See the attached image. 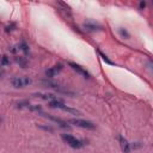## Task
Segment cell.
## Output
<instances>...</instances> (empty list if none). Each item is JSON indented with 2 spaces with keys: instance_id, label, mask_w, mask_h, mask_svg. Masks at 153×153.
<instances>
[{
  "instance_id": "obj_13",
  "label": "cell",
  "mask_w": 153,
  "mask_h": 153,
  "mask_svg": "<svg viewBox=\"0 0 153 153\" xmlns=\"http://www.w3.org/2000/svg\"><path fill=\"white\" fill-rule=\"evenodd\" d=\"M98 54H99V56L102 57V60H103V61H105L108 65H114V62H112V61H111V60H110V59H109V57H108L105 54H103L100 50H98Z\"/></svg>"
},
{
  "instance_id": "obj_2",
  "label": "cell",
  "mask_w": 153,
  "mask_h": 153,
  "mask_svg": "<svg viewBox=\"0 0 153 153\" xmlns=\"http://www.w3.org/2000/svg\"><path fill=\"white\" fill-rule=\"evenodd\" d=\"M61 137H62V140H63L68 146H71L72 148L78 149V148H81V147L84 146V142H82L81 140L74 137V136L71 135V134H62Z\"/></svg>"
},
{
  "instance_id": "obj_10",
  "label": "cell",
  "mask_w": 153,
  "mask_h": 153,
  "mask_svg": "<svg viewBox=\"0 0 153 153\" xmlns=\"http://www.w3.org/2000/svg\"><path fill=\"white\" fill-rule=\"evenodd\" d=\"M16 48H17V51H22V53H24L25 55L29 54V45H27L25 42L18 43V44L16 45Z\"/></svg>"
},
{
  "instance_id": "obj_1",
  "label": "cell",
  "mask_w": 153,
  "mask_h": 153,
  "mask_svg": "<svg viewBox=\"0 0 153 153\" xmlns=\"http://www.w3.org/2000/svg\"><path fill=\"white\" fill-rule=\"evenodd\" d=\"M49 106L50 108H54V109H61L63 111H67L69 114H73V115H80V111L76 110V109H73V108H69L67 106L62 99H59V100H53V102H49Z\"/></svg>"
},
{
  "instance_id": "obj_14",
  "label": "cell",
  "mask_w": 153,
  "mask_h": 153,
  "mask_svg": "<svg viewBox=\"0 0 153 153\" xmlns=\"http://www.w3.org/2000/svg\"><path fill=\"white\" fill-rule=\"evenodd\" d=\"M1 66H2V67L10 66V57H8V56H6V55L2 56V59H1Z\"/></svg>"
},
{
  "instance_id": "obj_15",
  "label": "cell",
  "mask_w": 153,
  "mask_h": 153,
  "mask_svg": "<svg viewBox=\"0 0 153 153\" xmlns=\"http://www.w3.org/2000/svg\"><path fill=\"white\" fill-rule=\"evenodd\" d=\"M29 106H30L29 102H19V103H17V108H19V109H23V108L29 109Z\"/></svg>"
},
{
  "instance_id": "obj_17",
  "label": "cell",
  "mask_w": 153,
  "mask_h": 153,
  "mask_svg": "<svg viewBox=\"0 0 153 153\" xmlns=\"http://www.w3.org/2000/svg\"><path fill=\"white\" fill-rule=\"evenodd\" d=\"M118 31H120V33H121L122 37H124V38H129V33H128L127 30H124V29H120Z\"/></svg>"
},
{
  "instance_id": "obj_8",
  "label": "cell",
  "mask_w": 153,
  "mask_h": 153,
  "mask_svg": "<svg viewBox=\"0 0 153 153\" xmlns=\"http://www.w3.org/2000/svg\"><path fill=\"white\" fill-rule=\"evenodd\" d=\"M35 97H38V98H42V99H44V100H50V102H53V100H59L60 98H57V96H55V94H53V93H36V94H33Z\"/></svg>"
},
{
  "instance_id": "obj_7",
  "label": "cell",
  "mask_w": 153,
  "mask_h": 153,
  "mask_svg": "<svg viewBox=\"0 0 153 153\" xmlns=\"http://www.w3.org/2000/svg\"><path fill=\"white\" fill-rule=\"evenodd\" d=\"M117 140H118V142H120V146H121V148H122V151L124 152V153H129L130 152V149H131V147H130V143L122 136V135H118L117 136Z\"/></svg>"
},
{
  "instance_id": "obj_16",
  "label": "cell",
  "mask_w": 153,
  "mask_h": 153,
  "mask_svg": "<svg viewBox=\"0 0 153 153\" xmlns=\"http://www.w3.org/2000/svg\"><path fill=\"white\" fill-rule=\"evenodd\" d=\"M14 27H16V24L11 23L10 25H7V26L5 27V31H6V32H11V31H13V30H14Z\"/></svg>"
},
{
  "instance_id": "obj_5",
  "label": "cell",
  "mask_w": 153,
  "mask_h": 153,
  "mask_svg": "<svg viewBox=\"0 0 153 153\" xmlns=\"http://www.w3.org/2000/svg\"><path fill=\"white\" fill-rule=\"evenodd\" d=\"M62 68H63V65H62V63H57V65H55L54 67L47 69V71H45V75L49 76V78H53V76H55L57 73H60V72L62 71Z\"/></svg>"
},
{
  "instance_id": "obj_3",
  "label": "cell",
  "mask_w": 153,
  "mask_h": 153,
  "mask_svg": "<svg viewBox=\"0 0 153 153\" xmlns=\"http://www.w3.org/2000/svg\"><path fill=\"white\" fill-rule=\"evenodd\" d=\"M11 85L13 87H25L30 84H32V79L29 76H13L11 80Z\"/></svg>"
},
{
  "instance_id": "obj_12",
  "label": "cell",
  "mask_w": 153,
  "mask_h": 153,
  "mask_svg": "<svg viewBox=\"0 0 153 153\" xmlns=\"http://www.w3.org/2000/svg\"><path fill=\"white\" fill-rule=\"evenodd\" d=\"M14 61H16L18 65H20L22 67H25V66H26V63H27L26 59H25V57H23V56H17V57H14Z\"/></svg>"
},
{
  "instance_id": "obj_19",
  "label": "cell",
  "mask_w": 153,
  "mask_h": 153,
  "mask_svg": "<svg viewBox=\"0 0 153 153\" xmlns=\"http://www.w3.org/2000/svg\"><path fill=\"white\" fill-rule=\"evenodd\" d=\"M139 6H140V8H143V7L146 6V2H145V1H141V2L139 4Z\"/></svg>"
},
{
  "instance_id": "obj_4",
  "label": "cell",
  "mask_w": 153,
  "mask_h": 153,
  "mask_svg": "<svg viewBox=\"0 0 153 153\" xmlns=\"http://www.w3.org/2000/svg\"><path fill=\"white\" fill-rule=\"evenodd\" d=\"M72 124L76 126V127H80V128H84V129H94L96 126L90 122V121H85V120H80V118H72L69 121Z\"/></svg>"
},
{
  "instance_id": "obj_6",
  "label": "cell",
  "mask_w": 153,
  "mask_h": 153,
  "mask_svg": "<svg viewBox=\"0 0 153 153\" xmlns=\"http://www.w3.org/2000/svg\"><path fill=\"white\" fill-rule=\"evenodd\" d=\"M68 65H69L75 72H78L79 74H81L82 76H85V78H90V73H88L84 67H81L80 65H78V63H75V62H68Z\"/></svg>"
},
{
  "instance_id": "obj_18",
  "label": "cell",
  "mask_w": 153,
  "mask_h": 153,
  "mask_svg": "<svg viewBox=\"0 0 153 153\" xmlns=\"http://www.w3.org/2000/svg\"><path fill=\"white\" fill-rule=\"evenodd\" d=\"M147 67L153 72V60H151V59H149V60L147 61Z\"/></svg>"
},
{
  "instance_id": "obj_9",
  "label": "cell",
  "mask_w": 153,
  "mask_h": 153,
  "mask_svg": "<svg viewBox=\"0 0 153 153\" xmlns=\"http://www.w3.org/2000/svg\"><path fill=\"white\" fill-rule=\"evenodd\" d=\"M84 27L87 30V31H99L102 30V26L97 23H93V22H87L84 24Z\"/></svg>"
},
{
  "instance_id": "obj_11",
  "label": "cell",
  "mask_w": 153,
  "mask_h": 153,
  "mask_svg": "<svg viewBox=\"0 0 153 153\" xmlns=\"http://www.w3.org/2000/svg\"><path fill=\"white\" fill-rule=\"evenodd\" d=\"M42 115H44V116H47L48 118H50L51 121L56 122L61 128H65V129H68V128H69V126H67V123H66V122H63V121H61L60 118H56V117H53V116H49V115H45V114H42Z\"/></svg>"
}]
</instances>
